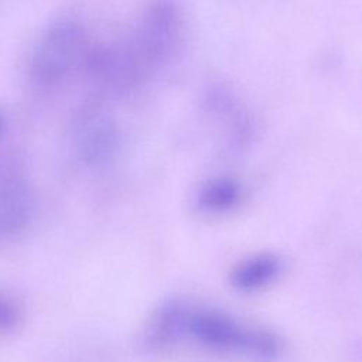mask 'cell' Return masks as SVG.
<instances>
[{
  "mask_svg": "<svg viewBox=\"0 0 362 362\" xmlns=\"http://www.w3.org/2000/svg\"><path fill=\"white\" fill-rule=\"evenodd\" d=\"M184 16L175 0L147 3L124 42L112 48L116 68L129 89L168 65L182 48Z\"/></svg>",
  "mask_w": 362,
  "mask_h": 362,
  "instance_id": "6da1fadb",
  "label": "cell"
},
{
  "mask_svg": "<svg viewBox=\"0 0 362 362\" xmlns=\"http://www.w3.org/2000/svg\"><path fill=\"white\" fill-rule=\"evenodd\" d=\"M222 355L270 359L280 354L281 342L273 332L245 324L225 311L181 301L180 344Z\"/></svg>",
  "mask_w": 362,
  "mask_h": 362,
  "instance_id": "7a4b0ae2",
  "label": "cell"
},
{
  "mask_svg": "<svg viewBox=\"0 0 362 362\" xmlns=\"http://www.w3.org/2000/svg\"><path fill=\"white\" fill-rule=\"evenodd\" d=\"M83 37L82 25L69 18L58 20L48 27L31 58V79L45 88L62 81L82 49Z\"/></svg>",
  "mask_w": 362,
  "mask_h": 362,
  "instance_id": "3957f363",
  "label": "cell"
},
{
  "mask_svg": "<svg viewBox=\"0 0 362 362\" xmlns=\"http://www.w3.org/2000/svg\"><path fill=\"white\" fill-rule=\"evenodd\" d=\"M119 130L116 124L99 112L83 115L74 133L78 158L89 167H100L112 161L119 150Z\"/></svg>",
  "mask_w": 362,
  "mask_h": 362,
  "instance_id": "277c9868",
  "label": "cell"
},
{
  "mask_svg": "<svg viewBox=\"0 0 362 362\" xmlns=\"http://www.w3.org/2000/svg\"><path fill=\"white\" fill-rule=\"evenodd\" d=\"M33 214L34 197L27 182L16 177L0 180V239L23 232Z\"/></svg>",
  "mask_w": 362,
  "mask_h": 362,
  "instance_id": "5b68a950",
  "label": "cell"
},
{
  "mask_svg": "<svg viewBox=\"0 0 362 362\" xmlns=\"http://www.w3.org/2000/svg\"><path fill=\"white\" fill-rule=\"evenodd\" d=\"M284 262L274 253H257L242 259L229 273L230 286L242 293H253L272 286L283 273Z\"/></svg>",
  "mask_w": 362,
  "mask_h": 362,
  "instance_id": "8992f818",
  "label": "cell"
},
{
  "mask_svg": "<svg viewBox=\"0 0 362 362\" xmlns=\"http://www.w3.org/2000/svg\"><path fill=\"white\" fill-rule=\"evenodd\" d=\"M205 103L208 112L223 126L230 143L242 146L250 139L252 120L233 93L222 86L214 88L208 92Z\"/></svg>",
  "mask_w": 362,
  "mask_h": 362,
  "instance_id": "52a82bcc",
  "label": "cell"
},
{
  "mask_svg": "<svg viewBox=\"0 0 362 362\" xmlns=\"http://www.w3.org/2000/svg\"><path fill=\"white\" fill-rule=\"evenodd\" d=\"M245 197L243 184L230 175L206 180L197 192V206L206 214L219 215L236 209Z\"/></svg>",
  "mask_w": 362,
  "mask_h": 362,
  "instance_id": "ba28073f",
  "label": "cell"
},
{
  "mask_svg": "<svg viewBox=\"0 0 362 362\" xmlns=\"http://www.w3.org/2000/svg\"><path fill=\"white\" fill-rule=\"evenodd\" d=\"M20 305L6 294L0 293V334L14 331L21 324Z\"/></svg>",
  "mask_w": 362,
  "mask_h": 362,
  "instance_id": "9c48e42d",
  "label": "cell"
},
{
  "mask_svg": "<svg viewBox=\"0 0 362 362\" xmlns=\"http://www.w3.org/2000/svg\"><path fill=\"white\" fill-rule=\"evenodd\" d=\"M4 129H6V117L3 116V113H0V134L3 133Z\"/></svg>",
  "mask_w": 362,
  "mask_h": 362,
  "instance_id": "30bf717a",
  "label": "cell"
}]
</instances>
